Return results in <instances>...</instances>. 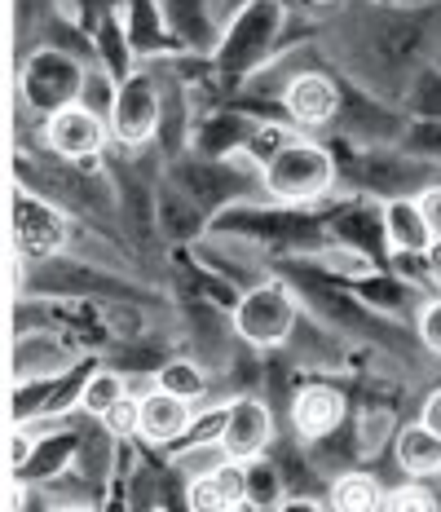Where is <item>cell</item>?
I'll list each match as a JSON object with an SVG mask.
<instances>
[{
    "label": "cell",
    "instance_id": "obj_1",
    "mask_svg": "<svg viewBox=\"0 0 441 512\" xmlns=\"http://www.w3.org/2000/svg\"><path fill=\"white\" fill-rule=\"evenodd\" d=\"M93 71L84 67L75 53L58 49V45H40L18 71V98L31 115H58L62 106L84 102V89H89Z\"/></svg>",
    "mask_w": 441,
    "mask_h": 512
},
{
    "label": "cell",
    "instance_id": "obj_2",
    "mask_svg": "<svg viewBox=\"0 0 441 512\" xmlns=\"http://www.w3.org/2000/svg\"><path fill=\"white\" fill-rule=\"evenodd\" d=\"M265 195L278 204H314L331 186H336V159L322 142L296 133L292 142L278 151V159L261 173Z\"/></svg>",
    "mask_w": 441,
    "mask_h": 512
},
{
    "label": "cell",
    "instance_id": "obj_3",
    "mask_svg": "<svg viewBox=\"0 0 441 512\" xmlns=\"http://www.w3.org/2000/svg\"><path fill=\"white\" fill-rule=\"evenodd\" d=\"M300 323V309H296V296L283 279H265V283H252L247 292L239 296L234 305V332L239 340L256 349H278L287 345Z\"/></svg>",
    "mask_w": 441,
    "mask_h": 512
},
{
    "label": "cell",
    "instance_id": "obj_4",
    "mask_svg": "<svg viewBox=\"0 0 441 512\" xmlns=\"http://www.w3.org/2000/svg\"><path fill=\"white\" fill-rule=\"evenodd\" d=\"M159 120H164V93H159V80L150 71H128L115 89L111 102V142L120 146H146L150 137L159 133Z\"/></svg>",
    "mask_w": 441,
    "mask_h": 512
},
{
    "label": "cell",
    "instance_id": "obj_5",
    "mask_svg": "<svg viewBox=\"0 0 441 512\" xmlns=\"http://www.w3.org/2000/svg\"><path fill=\"white\" fill-rule=\"evenodd\" d=\"M111 142V120L102 111H93L89 102L62 106L58 115L45 120V146L67 164H84V159H98Z\"/></svg>",
    "mask_w": 441,
    "mask_h": 512
},
{
    "label": "cell",
    "instance_id": "obj_6",
    "mask_svg": "<svg viewBox=\"0 0 441 512\" xmlns=\"http://www.w3.org/2000/svg\"><path fill=\"white\" fill-rule=\"evenodd\" d=\"M217 442H221L225 460H239V464L265 460V451L274 446V411L265 407L256 393H243V398H234L230 411H225Z\"/></svg>",
    "mask_w": 441,
    "mask_h": 512
},
{
    "label": "cell",
    "instance_id": "obj_7",
    "mask_svg": "<svg viewBox=\"0 0 441 512\" xmlns=\"http://www.w3.org/2000/svg\"><path fill=\"white\" fill-rule=\"evenodd\" d=\"M14 243L18 256H53L67 243V217L53 204L36 199L27 186L14 190Z\"/></svg>",
    "mask_w": 441,
    "mask_h": 512
},
{
    "label": "cell",
    "instance_id": "obj_8",
    "mask_svg": "<svg viewBox=\"0 0 441 512\" xmlns=\"http://www.w3.org/2000/svg\"><path fill=\"white\" fill-rule=\"evenodd\" d=\"M283 111L296 128H327L340 115V89L322 71H300L283 93Z\"/></svg>",
    "mask_w": 441,
    "mask_h": 512
},
{
    "label": "cell",
    "instance_id": "obj_9",
    "mask_svg": "<svg viewBox=\"0 0 441 512\" xmlns=\"http://www.w3.org/2000/svg\"><path fill=\"white\" fill-rule=\"evenodd\" d=\"M380 221H384V248L393 256H424L437 239L424 208H419V195H393L380 208Z\"/></svg>",
    "mask_w": 441,
    "mask_h": 512
},
{
    "label": "cell",
    "instance_id": "obj_10",
    "mask_svg": "<svg viewBox=\"0 0 441 512\" xmlns=\"http://www.w3.org/2000/svg\"><path fill=\"white\" fill-rule=\"evenodd\" d=\"M344 393L336 384H305L292 398V429L305 442H322L344 424Z\"/></svg>",
    "mask_w": 441,
    "mask_h": 512
},
{
    "label": "cell",
    "instance_id": "obj_11",
    "mask_svg": "<svg viewBox=\"0 0 441 512\" xmlns=\"http://www.w3.org/2000/svg\"><path fill=\"white\" fill-rule=\"evenodd\" d=\"M190 429H195V402L172 398L159 384L142 393V429H137V437H146L150 446H168L177 437H186Z\"/></svg>",
    "mask_w": 441,
    "mask_h": 512
},
{
    "label": "cell",
    "instance_id": "obj_12",
    "mask_svg": "<svg viewBox=\"0 0 441 512\" xmlns=\"http://www.w3.org/2000/svg\"><path fill=\"white\" fill-rule=\"evenodd\" d=\"M393 455H397V464H402V473L411 477V482H424V477H437L441 473V437L428 429L424 420L397 429Z\"/></svg>",
    "mask_w": 441,
    "mask_h": 512
},
{
    "label": "cell",
    "instance_id": "obj_13",
    "mask_svg": "<svg viewBox=\"0 0 441 512\" xmlns=\"http://www.w3.org/2000/svg\"><path fill=\"white\" fill-rule=\"evenodd\" d=\"M384 499H389V490L375 482L371 473H362V468H349V473H340L327 486L331 512H384Z\"/></svg>",
    "mask_w": 441,
    "mask_h": 512
},
{
    "label": "cell",
    "instance_id": "obj_14",
    "mask_svg": "<svg viewBox=\"0 0 441 512\" xmlns=\"http://www.w3.org/2000/svg\"><path fill=\"white\" fill-rule=\"evenodd\" d=\"M124 398H128V376L124 371H115V367H102V371H93V376L84 380L80 411L93 415V420H106V411L120 407Z\"/></svg>",
    "mask_w": 441,
    "mask_h": 512
},
{
    "label": "cell",
    "instance_id": "obj_15",
    "mask_svg": "<svg viewBox=\"0 0 441 512\" xmlns=\"http://www.w3.org/2000/svg\"><path fill=\"white\" fill-rule=\"evenodd\" d=\"M292 137H296V124L292 120H256V128L247 133V142H243V155L265 173V168L274 164L278 151H283Z\"/></svg>",
    "mask_w": 441,
    "mask_h": 512
},
{
    "label": "cell",
    "instance_id": "obj_16",
    "mask_svg": "<svg viewBox=\"0 0 441 512\" xmlns=\"http://www.w3.org/2000/svg\"><path fill=\"white\" fill-rule=\"evenodd\" d=\"M155 384L172 398H186V402H199L203 393H208V371L199 367V362L190 358H172L164 367L155 371Z\"/></svg>",
    "mask_w": 441,
    "mask_h": 512
},
{
    "label": "cell",
    "instance_id": "obj_17",
    "mask_svg": "<svg viewBox=\"0 0 441 512\" xmlns=\"http://www.w3.org/2000/svg\"><path fill=\"white\" fill-rule=\"evenodd\" d=\"M234 504L225 499V490L217 482V473H199L186 486V512H230Z\"/></svg>",
    "mask_w": 441,
    "mask_h": 512
},
{
    "label": "cell",
    "instance_id": "obj_18",
    "mask_svg": "<svg viewBox=\"0 0 441 512\" xmlns=\"http://www.w3.org/2000/svg\"><path fill=\"white\" fill-rule=\"evenodd\" d=\"M384 512H441V508H437V495L424 482H406V486H393L389 490V499H384Z\"/></svg>",
    "mask_w": 441,
    "mask_h": 512
},
{
    "label": "cell",
    "instance_id": "obj_19",
    "mask_svg": "<svg viewBox=\"0 0 441 512\" xmlns=\"http://www.w3.org/2000/svg\"><path fill=\"white\" fill-rule=\"evenodd\" d=\"M274 495H278V473L265 460H252V464H247V504L265 508ZM274 504H278V499H274Z\"/></svg>",
    "mask_w": 441,
    "mask_h": 512
},
{
    "label": "cell",
    "instance_id": "obj_20",
    "mask_svg": "<svg viewBox=\"0 0 441 512\" xmlns=\"http://www.w3.org/2000/svg\"><path fill=\"white\" fill-rule=\"evenodd\" d=\"M102 429L111 433V437H133L137 429H142V398H128L120 402V407H111L106 411V420H102Z\"/></svg>",
    "mask_w": 441,
    "mask_h": 512
},
{
    "label": "cell",
    "instance_id": "obj_21",
    "mask_svg": "<svg viewBox=\"0 0 441 512\" xmlns=\"http://www.w3.org/2000/svg\"><path fill=\"white\" fill-rule=\"evenodd\" d=\"M415 332H419V340H424L428 354H437V358H441V296H428V301L419 305V314H415Z\"/></svg>",
    "mask_w": 441,
    "mask_h": 512
},
{
    "label": "cell",
    "instance_id": "obj_22",
    "mask_svg": "<svg viewBox=\"0 0 441 512\" xmlns=\"http://www.w3.org/2000/svg\"><path fill=\"white\" fill-rule=\"evenodd\" d=\"M419 208H424L428 226H433V234L441 239V186H428V190H419Z\"/></svg>",
    "mask_w": 441,
    "mask_h": 512
},
{
    "label": "cell",
    "instance_id": "obj_23",
    "mask_svg": "<svg viewBox=\"0 0 441 512\" xmlns=\"http://www.w3.org/2000/svg\"><path fill=\"white\" fill-rule=\"evenodd\" d=\"M274 512H331L322 499H309V495H287V499H278Z\"/></svg>",
    "mask_w": 441,
    "mask_h": 512
},
{
    "label": "cell",
    "instance_id": "obj_24",
    "mask_svg": "<svg viewBox=\"0 0 441 512\" xmlns=\"http://www.w3.org/2000/svg\"><path fill=\"white\" fill-rule=\"evenodd\" d=\"M419 420H424L428 429L441 437V389H433V393L424 398V407H419Z\"/></svg>",
    "mask_w": 441,
    "mask_h": 512
},
{
    "label": "cell",
    "instance_id": "obj_25",
    "mask_svg": "<svg viewBox=\"0 0 441 512\" xmlns=\"http://www.w3.org/2000/svg\"><path fill=\"white\" fill-rule=\"evenodd\" d=\"M419 265L428 270V279L441 283V239H433V248H428L424 256H419Z\"/></svg>",
    "mask_w": 441,
    "mask_h": 512
},
{
    "label": "cell",
    "instance_id": "obj_26",
    "mask_svg": "<svg viewBox=\"0 0 441 512\" xmlns=\"http://www.w3.org/2000/svg\"><path fill=\"white\" fill-rule=\"evenodd\" d=\"M53 512H93V508H84V504H62V508H53Z\"/></svg>",
    "mask_w": 441,
    "mask_h": 512
},
{
    "label": "cell",
    "instance_id": "obj_27",
    "mask_svg": "<svg viewBox=\"0 0 441 512\" xmlns=\"http://www.w3.org/2000/svg\"><path fill=\"white\" fill-rule=\"evenodd\" d=\"M230 512H243V508H230Z\"/></svg>",
    "mask_w": 441,
    "mask_h": 512
}]
</instances>
